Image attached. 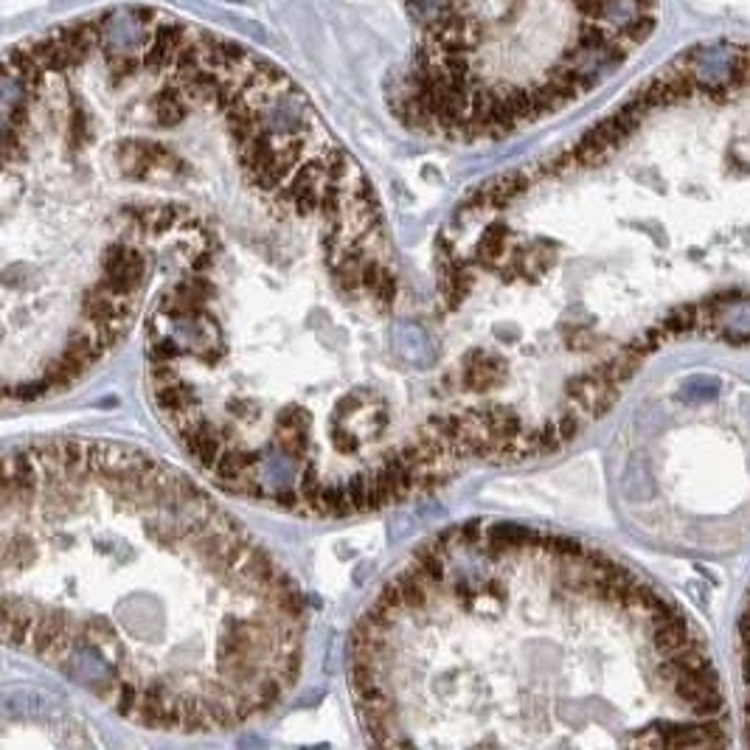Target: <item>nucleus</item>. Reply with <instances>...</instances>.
Masks as SVG:
<instances>
[{"mask_svg": "<svg viewBox=\"0 0 750 750\" xmlns=\"http://www.w3.org/2000/svg\"><path fill=\"white\" fill-rule=\"evenodd\" d=\"M739 675H742V708H744V733L750 742V596L739 619Z\"/></svg>", "mask_w": 750, "mask_h": 750, "instance_id": "3", "label": "nucleus"}, {"mask_svg": "<svg viewBox=\"0 0 750 750\" xmlns=\"http://www.w3.org/2000/svg\"><path fill=\"white\" fill-rule=\"evenodd\" d=\"M534 178L633 219L655 248H681L688 279L652 329L672 341L750 346V43L677 54Z\"/></svg>", "mask_w": 750, "mask_h": 750, "instance_id": "1", "label": "nucleus"}, {"mask_svg": "<svg viewBox=\"0 0 750 750\" xmlns=\"http://www.w3.org/2000/svg\"><path fill=\"white\" fill-rule=\"evenodd\" d=\"M410 54L394 116L447 141H492L577 105L639 54L657 0H399Z\"/></svg>", "mask_w": 750, "mask_h": 750, "instance_id": "2", "label": "nucleus"}]
</instances>
